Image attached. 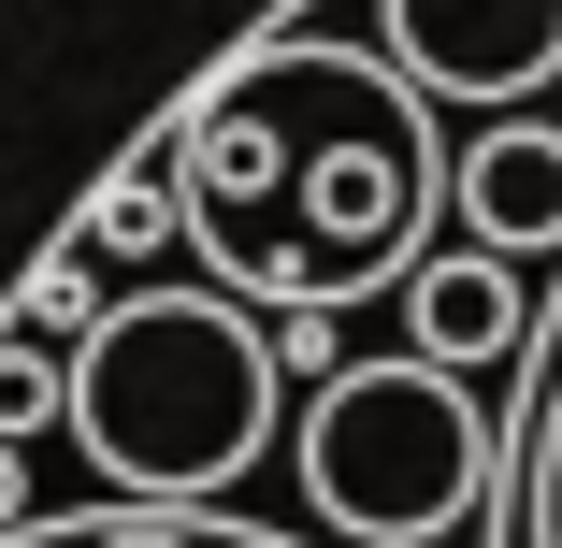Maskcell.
<instances>
[{
	"label": "cell",
	"mask_w": 562,
	"mask_h": 548,
	"mask_svg": "<svg viewBox=\"0 0 562 548\" xmlns=\"http://www.w3.org/2000/svg\"><path fill=\"white\" fill-rule=\"evenodd\" d=\"M361 15L462 116H519L533 87H562V0H361Z\"/></svg>",
	"instance_id": "cell-4"
},
{
	"label": "cell",
	"mask_w": 562,
	"mask_h": 548,
	"mask_svg": "<svg viewBox=\"0 0 562 548\" xmlns=\"http://www.w3.org/2000/svg\"><path fill=\"white\" fill-rule=\"evenodd\" d=\"M173 174H188L202 275H232L274 317L404 289L447 202L432 87L390 44H317V30H274L246 72H216L173 116Z\"/></svg>",
	"instance_id": "cell-1"
},
{
	"label": "cell",
	"mask_w": 562,
	"mask_h": 548,
	"mask_svg": "<svg viewBox=\"0 0 562 548\" xmlns=\"http://www.w3.org/2000/svg\"><path fill=\"white\" fill-rule=\"evenodd\" d=\"M15 333H101V289H87V246H58V260L30 275V303H15Z\"/></svg>",
	"instance_id": "cell-10"
},
{
	"label": "cell",
	"mask_w": 562,
	"mask_h": 548,
	"mask_svg": "<svg viewBox=\"0 0 562 548\" xmlns=\"http://www.w3.org/2000/svg\"><path fill=\"white\" fill-rule=\"evenodd\" d=\"M44 418H72V361H44V333H0V433L30 448Z\"/></svg>",
	"instance_id": "cell-9"
},
{
	"label": "cell",
	"mask_w": 562,
	"mask_h": 548,
	"mask_svg": "<svg viewBox=\"0 0 562 548\" xmlns=\"http://www.w3.org/2000/svg\"><path fill=\"white\" fill-rule=\"evenodd\" d=\"M505 548H562V333H548V361H533V418H519V519H505Z\"/></svg>",
	"instance_id": "cell-8"
},
{
	"label": "cell",
	"mask_w": 562,
	"mask_h": 548,
	"mask_svg": "<svg viewBox=\"0 0 562 548\" xmlns=\"http://www.w3.org/2000/svg\"><path fill=\"white\" fill-rule=\"evenodd\" d=\"M447 216L505 260H562V131L548 116H491L462 159H447Z\"/></svg>",
	"instance_id": "cell-6"
},
{
	"label": "cell",
	"mask_w": 562,
	"mask_h": 548,
	"mask_svg": "<svg viewBox=\"0 0 562 548\" xmlns=\"http://www.w3.org/2000/svg\"><path fill=\"white\" fill-rule=\"evenodd\" d=\"M15 519H30V448L0 433V534H15Z\"/></svg>",
	"instance_id": "cell-11"
},
{
	"label": "cell",
	"mask_w": 562,
	"mask_h": 548,
	"mask_svg": "<svg viewBox=\"0 0 562 548\" xmlns=\"http://www.w3.org/2000/svg\"><path fill=\"white\" fill-rule=\"evenodd\" d=\"M289 477H303V519L331 548H462L505 491V433H491L462 361L375 347V361H331L303 390Z\"/></svg>",
	"instance_id": "cell-3"
},
{
	"label": "cell",
	"mask_w": 562,
	"mask_h": 548,
	"mask_svg": "<svg viewBox=\"0 0 562 548\" xmlns=\"http://www.w3.org/2000/svg\"><path fill=\"white\" fill-rule=\"evenodd\" d=\"M289 433V347L274 303L232 275H145L72 333V448L116 505H232L260 491Z\"/></svg>",
	"instance_id": "cell-2"
},
{
	"label": "cell",
	"mask_w": 562,
	"mask_h": 548,
	"mask_svg": "<svg viewBox=\"0 0 562 548\" xmlns=\"http://www.w3.org/2000/svg\"><path fill=\"white\" fill-rule=\"evenodd\" d=\"M0 548H317V534H260L232 505H58V519H15Z\"/></svg>",
	"instance_id": "cell-7"
},
{
	"label": "cell",
	"mask_w": 562,
	"mask_h": 548,
	"mask_svg": "<svg viewBox=\"0 0 562 548\" xmlns=\"http://www.w3.org/2000/svg\"><path fill=\"white\" fill-rule=\"evenodd\" d=\"M390 303H404V347L462 361V376H505V361L533 347V275H519L505 246H476V232H462V246H432Z\"/></svg>",
	"instance_id": "cell-5"
}]
</instances>
